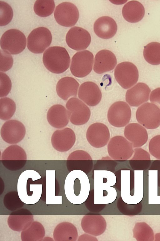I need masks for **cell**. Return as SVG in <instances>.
<instances>
[{"label":"cell","instance_id":"d6986e66","mask_svg":"<svg viewBox=\"0 0 160 241\" xmlns=\"http://www.w3.org/2000/svg\"><path fill=\"white\" fill-rule=\"evenodd\" d=\"M94 31L99 37L103 39L112 38L116 34L117 31L116 22L112 18L104 16L97 19L94 22Z\"/></svg>","mask_w":160,"mask_h":241},{"label":"cell","instance_id":"484cf974","mask_svg":"<svg viewBox=\"0 0 160 241\" xmlns=\"http://www.w3.org/2000/svg\"><path fill=\"white\" fill-rule=\"evenodd\" d=\"M134 236L138 241L153 240L154 233L151 227L144 222L137 223L134 228Z\"/></svg>","mask_w":160,"mask_h":241},{"label":"cell","instance_id":"4dcf8cb0","mask_svg":"<svg viewBox=\"0 0 160 241\" xmlns=\"http://www.w3.org/2000/svg\"><path fill=\"white\" fill-rule=\"evenodd\" d=\"M150 153L157 159L160 160V135L153 137L148 145Z\"/></svg>","mask_w":160,"mask_h":241},{"label":"cell","instance_id":"8992f818","mask_svg":"<svg viewBox=\"0 0 160 241\" xmlns=\"http://www.w3.org/2000/svg\"><path fill=\"white\" fill-rule=\"evenodd\" d=\"M94 56L88 50L76 53L72 59L70 71L73 75L78 78H83L91 72L92 68Z\"/></svg>","mask_w":160,"mask_h":241},{"label":"cell","instance_id":"4fadbf2b","mask_svg":"<svg viewBox=\"0 0 160 241\" xmlns=\"http://www.w3.org/2000/svg\"><path fill=\"white\" fill-rule=\"evenodd\" d=\"M91 38L89 32L78 26L71 28L67 33L66 41L71 48L79 51L86 49L90 44Z\"/></svg>","mask_w":160,"mask_h":241},{"label":"cell","instance_id":"277c9868","mask_svg":"<svg viewBox=\"0 0 160 241\" xmlns=\"http://www.w3.org/2000/svg\"><path fill=\"white\" fill-rule=\"evenodd\" d=\"M136 117L138 122L148 129L160 126V109L155 104L147 102L137 109Z\"/></svg>","mask_w":160,"mask_h":241},{"label":"cell","instance_id":"ba28073f","mask_svg":"<svg viewBox=\"0 0 160 241\" xmlns=\"http://www.w3.org/2000/svg\"><path fill=\"white\" fill-rule=\"evenodd\" d=\"M66 107L71 122L76 126L84 125L89 120L91 111L88 107L78 99L72 97L67 102Z\"/></svg>","mask_w":160,"mask_h":241},{"label":"cell","instance_id":"9a60e30c","mask_svg":"<svg viewBox=\"0 0 160 241\" xmlns=\"http://www.w3.org/2000/svg\"><path fill=\"white\" fill-rule=\"evenodd\" d=\"M79 98L89 106L97 105L102 99L101 92L95 83L87 81L80 86L78 93Z\"/></svg>","mask_w":160,"mask_h":241},{"label":"cell","instance_id":"836d02e7","mask_svg":"<svg viewBox=\"0 0 160 241\" xmlns=\"http://www.w3.org/2000/svg\"><path fill=\"white\" fill-rule=\"evenodd\" d=\"M150 100L160 109V88H156L152 91L150 96Z\"/></svg>","mask_w":160,"mask_h":241},{"label":"cell","instance_id":"2e32d148","mask_svg":"<svg viewBox=\"0 0 160 241\" xmlns=\"http://www.w3.org/2000/svg\"><path fill=\"white\" fill-rule=\"evenodd\" d=\"M124 134L125 137L132 143L134 148L142 146L146 143L148 138L146 129L137 123L127 125L124 128Z\"/></svg>","mask_w":160,"mask_h":241},{"label":"cell","instance_id":"44dd1931","mask_svg":"<svg viewBox=\"0 0 160 241\" xmlns=\"http://www.w3.org/2000/svg\"><path fill=\"white\" fill-rule=\"evenodd\" d=\"M79 85L77 81L72 77L62 78L57 83V94L61 98L65 100L71 97H76Z\"/></svg>","mask_w":160,"mask_h":241},{"label":"cell","instance_id":"ffe728a7","mask_svg":"<svg viewBox=\"0 0 160 241\" xmlns=\"http://www.w3.org/2000/svg\"><path fill=\"white\" fill-rule=\"evenodd\" d=\"M47 118L48 122L51 126L58 129L65 127L69 120L67 110L60 104L54 105L49 109Z\"/></svg>","mask_w":160,"mask_h":241},{"label":"cell","instance_id":"8fae6325","mask_svg":"<svg viewBox=\"0 0 160 241\" xmlns=\"http://www.w3.org/2000/svg\"><path fill=\"white\" fill-rule=\"evenodd\" d=\"M26 128L21 122L16 120L6 121L2 125L0 134L3 140L10 144H17L21 142L26 134Z\"/></svg>","mask_w":160,"mask_h":241},{"label":"cell","instance_id":"7402d4cb","mask_svg":"<svg viewBox=\"0 0 160 241\" xmlns=\"http://www.w3.org/2000/svg\"><path fill=\"white\" fill-rule=\"evenodd\" d=\"M145 13L144 8L142 4L135 0L128 2L124 5L122 10L124 18L128 22L131 23L140 21L143 18Z\"/></svg>","mask_w":160,"mask_h":241},{"label":"cell","instance_id":"cb8c5ba5","mask_svg":"<svg viewBox=\"0 0 160 241\" xmlns=\"http://www.w3.org/2000/svg\"><path fill=\"white\" fill-rule=\"evenodd\" d=\"M2 161H26L27 156L24 150L17 144L7 147L2 153Z\"/></svg>","mask_w":160,"mask_h":241},{"label":"cell","instance_id":"5b68a950","mask_svg":"<svg viewBox=\"0 0 160 241\" xmlns=\"http://www.w3.org/2000/svg\"><path fill=\"white\" fill-rule=\"evenodd\" d=\"M52 37L47 28L41 27L33 29L27 38V47L31 52L42 53L50 45Z\"/></svg>","mask_w":160,"mask_h":241},{"label":"cell","instance_id":"603a6c76","mask_svg":"<svg viewBox=\"0 0 160 241\" xmlns=\"http://www.w3.org/2000/svg\"><path fill=\"white\" fill-rule=\"evenodd\" d=\"M143 55L149 63L154 65L160 64V43L153 42L148 44L144 47Z\"/></svg>","mask_w":160,"mask_h":241},{"label":"cell","instance_id":"7c38bea8","mask_svg":"<svg viewBox=\"0 0 160 241\" xmlns=\"http://www.w3.org/2000/svg\"><path fill=\"white\" fill-rule=\"evenodd\" d=\"M110 133L108 127L104 124L96 122L88 127L86 137L89 143L96 148L103 147L108 143Z\"/></svg>","mask_w":160,"mask_h":241},{"label":"cell","instance_id":"83f0119b","mask_svg":"<svg viewBox=\"0 0 160 241\" xmlns=\"http://www.w3.org/2000/svg\"><path fill=\"white\" fill-rule=\"evenodd\" d=\"M0 25H7L12 20L13 17V11L11 6L7 3L0 1Z\"/></svg>","mask_w":160,"mask_h":241},{"label":"cell","instance_id":"ac0fdd59","mask_svg":"<svg viewBox=\"0 0 160 241\" xmlns=\"http://www.w3.org/2000/svg\"><path fill=\"white\" fill-rule=\"evenodd\" d=\"M117 63L116 57L112 52L102 50L95 55L93 70L97 73L102 74L113 70Z\"/></svg>","mask_w":160,"mask_h":241},{"label":"cell","instance_id":"f1b7e54d","mask_svg":"<svg viewBox=\"0 0 160 241\" xmlns=\"http://www.w3.org/2000/svg\"><path fill=\"white\" fill-rule=\"evenodd\" d=\"M12 56L8 51L1 49L0 51V71L5 72L10 69L13 64Z\"/></svg>","mask_w":160,"mask_h":241},{"label":"cell","instance_id":"6da1fadb","mask_svg":"<svg viewBox=\"0 0 160 241\" xmlns=\"http://www.w3.org/2000/svg\"><path fill=\"white\" fill-rule=\"evenodd\" d=\"M70 58L66 49L59 46H51L44 52L43 63L50 72L56 74L62 73L69 68Z\"/></svg>","mask_w":160,"mask_h":241},{"label":"cell","instance_id":"d6a6232c","mask_svg":"<svg viewBox=\"0 0 160 241\" xmlns=\"http://www.w3.org/2000/svg\"><path fill=\"white\" fill-rule=\"evenodd\" d=\"M133 157L131 160H150V156L148 152L140 147L133 149Z\"/></svg>","mask_w":160,"mask_h":241},{"label":"cell","instance_id":"30bf717a","mask_svg":"<svg viewBox=\"0 0 160 241\" xmlns=\"http://www.w3.org/2000/svg\"><path fill=\"white\" fill-rule=\"evenodd\" d=\"M54 15L57 23L66 27L75 25L79 18L78 8L74 4L64 2L58 4L56 8Z\"/></svg>","mask_w":160,"mask_h":241},{"label":"cell","instance_id":"e575fe53","mask_svg":"<svg viewBox=\"0 0 160 241\" xmlns=\"http://www.w3.org/2000/svg\"><path fill=\"white\" fill-rule=\"evenodd\" d=\"M155 238L156 239L155 240H158V239H160V233H157L155 235ZM159 240H160V239Z\"/></svg>","mask_w":160,"mask_h":241},{"label":"cell","instance_id":"4316f807","mask_svg":"<svg viewBox=\"0 0 160 241\" xmlns=\"http://www.w3.org/2000/svg\"><path fill=\"white\" fill-rule=\"evenodd\" d=\"M55 8V4L53 0H38L34 4L33 9L37 15L45 17L51 15Z\"/></svg>","mask_w":160,"mask_h":241},{"label":"cell","instance_id":"7a4b0ae2","mask_svg":"<svg viewBox=\"0 0 160 241\" xmlns=\"http://www.w3.org/2000/svg\"><path fill=\"white\" fill-rule=\"evenodd\" d=\"M1 49L10 54H18L25 49L26 38L24 34L16 29H11L5 31L0 39Z\"/></svg>","mask_w":160,"mask_h":241},{"label":"cell","instance_id":"9c48e42d","mask_svg":"<svg viewBox=\"0 0 160 241\" xmlns=\"http://www.w3.org/2000/svg\"><path fill=\"white\" fill-rule=\"evenodd\" d=\"M131 116L130 107L126 102L122 101L113 103L110 107L107 114L109 123L117 127H122L127 125L130 121Z\"/></svg>","mask_w":160,"mask_h":241},{"label":"cell","instance_id":"1f68e13d","mask_svg":"<svg viewBox=\"0 0 160 241\" xmlns=\"http://www.w3.org/2000/svg\"><path fill=\"white\" fill-rule=\"evenodd\" d=\"M67 160H92L90 155L85 151L78 150L71 153L68 157Z\"/></svg>","mask_w":160,"mask_h":241},{"label":"cell","instance_id":"d4e9b609","mask_svg":"<svg viewBox=\"0 0 160 241\" xmlns=\"http://www.w3.org/2000/svg\"><path fill=\"white\" fill-rule=\"evenodd\" d=\"M16 110L15 102L12 99L6 97L0 99V119L6 120L11 119Z\"/></svg>","mask_w":160,"mask_h":241},{"label":"cell","instance_id":"52a82bcc","mask_svg":"<svg viewBox=\"0 0 160 241\" xmlns=\"http://www.w3.org/2000/svg\"><path fill=\"white\" fill-rule=\"evenodd\" d=\"M114 77L119 84L127 89L133 86L137 82L139 73L137 67L128 62L118 64L114 70Z\"/></svg>","mask_w":160,"mask_h":241},{"label":"cell","instance_id":"3957f363","mask_svg":"<svg viewBox=\"0 0 160 241\" xmlns=\"http://www.w3.org/2000/svg\"><path fill=\"white\" fill-rule=\"evenodd\" d=\"M132 144L126 138L115 136L109 140L107 146L108 154L115 160L125 161L131 158L134 153Z\"/></svg>","mask_w":160,"mask_h":241},{"label":"cell","instance_id":"5bb4252c","mask_svg":"<svg viewBox=\"0 0 160 241\" xmlns=\"http://www.w3.org/2000/svg\"><path fill=\"white\" fill-rule=\"evenodd\" d=\"M76 140L74 131L68 127L56 130L51 137L52 147L60 152H67L75 144Z\"/></svg>","mask_w":160,"mask_h":241},{"label":"cell","instance_id":"e0dca14e","mask_svg":"<svg viewBox=\"0 0 160 241\" xmlns=\"http://www.w3.org/2000/svg\"><path fill=\"white\" fill-rule=\"evenodd\" d=\"M150 92L147 84L138 83L127 91L126 101L131 106H138L148 100Z\"/></svg>","mask_w":160,"mask_h":241},{"label":"cell","instance_id":"f546056e","mask_svg":"<svg viewBox=\"0 0 160 241\" xmlns=\"http://www.w3.org/2000/svg\"><path fill=\"white\" fill-rule=\"evenodd\" d=\"M0 97L7 95L12 88V82L9 77L5 73L0 72Z\"/></svg>","mask_w":160,"mask_h":241}]
</instances>
